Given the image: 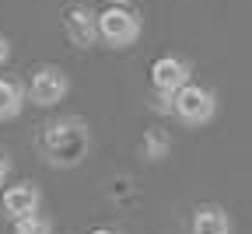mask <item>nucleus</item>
Instances as JSON below:
<instances>
[{"instance_id": "nucleus-13", "label": "nucleus", "mask_w": 252, "mask_h": 234, "mask_svg": "<svg viewBox=\"0 0 252 234\" xmlns=\"http://www.w3.org/2000/svg\"><path fill=\"white\" fill-rule=\"evenodd\" d=\"M7 175H11V157L0 150V189H4V182H7Z\"/></svg>"}, {"instance_id": "nucleus-14", "label": "nucleus", "mask_w": 252, "mask_h": 234, "mask_svg": "<svg viewBox=\"0 0 252 234\" xmlns=\"http://www.w3.org/2000/svg\"><path fill=\"white\" fill-rule=\"evenodd\" d=\"M7 59H11V39H7V35H0V66H4Z\"/></svg>"}, {"instance_id": "nucleus-7", "label": "nucleus", "mask_w": 252, "mask_h": 234, "mask_svg": "<svg viewBox=\"0 0 252 234\" xmlns=\"http://www.w3.org/2000/svg\"><path fill=\"white\" fill-rule=\"evenodd\" d=\"M42 210V189L35 182H18V185H7L4 189V217L7 220H18V217H28Z\"/></svg>"}, {"instance_id": "nucleus-11", "label": "nucleus", "mask_w": 252, "mask_h": 234, "mask_svg": "<svg viewBox=\"0 0 252 234\" xmlns=\"http://www.w3.org/2000/svg\"><path fill=\"white\" fill-rule=\"evenodd\" d=\"M11 231L14 234H53V220L42 210H35V213H28V217L11 220Z\"/></svg>"}, {"instance_id": "nucleus-3", "label": "nucleus", "mask_w": 252, "mask_h": 234, "mask_svg": "<svg viewBox=\"0 0 252 234\" xmlns=\"http://www.w3.org/2000/svg\"><path fill=\"white\" fill-rule=\"evenodd\" d=\"M94 25H98V39L109 49H130L140 39V14L123 4H109L102 14H94Z\"/></svg>"}, {"instance_id": "nucleus-5", "label": "nucleus", "mask_w": 252, "mask_h": 234, "mask_svg": "<svg viewBox=\"0 0 252 234\" xmlns=\"http://www.w3.org/2000/svg\"><path fill=\"white\" fill-rule=\"evenodd\" d=\"M186 81H193V66L182 56H158L151 63V91L158 94H175Z\"/></svg>"}, {"instance_id": "nucleus-6", "label": "nucleus", "mask_w": 252, "mask_h": 234, "mask_svg": "<svg viewBox=\"0 0 252 234\" xmlns=\"http://www.w3.org/2000/svg\"><path fill=\"white\" fill-rule=\"evenodd\" d=\"M63 31L77 49H91L98 42V25H94V11H88L84 4H74L63 11Z\"/></svg>"}, {"instance_id": "nucleus-9", "label": "nucleus", "mask_w": 252, "mask_h": 234, "mask_svg": "<svg viewBox=\"0 0 252 234\" xmlns=\"http://www.w3.org/2000/svg\"><path fill=\"white\" fill-rule=\"evenodd\" d=\"M28 98H25V84L18 77H0V122H11L25 112Z\"/></svg>"}, {"instance_id": "nucleus-15", "label": "nucleus", "mask_w": 252, "mask_h": 234, "mask_svg": "<svg viewBox=\"0 0 252 234\" xmlns=\"http://www.w3.org/2000/svg\"><path fill=\"white\" fill-rule=\"evenodd\" d=\"M88 234H119L116 227H94V231H88Z\"/></svg>"}, {"instance_id": "nucleus-4", "label": "nucleus", "mask_w": 252, "mask_h": 234, "mask_svg": "<svg viewBox=\"0 0 252 234\" xmlns=\"http://www.w3.org/2000/svg\"><path fill=\"white\" fill-rule=\"evenodd\" d=\"M67 94H70V77H67V70L56 66V63L35 66L32 77H28V84H25V98H28L32 105H39V109L60 105Z\"/></svg>"}, {"instance_id": "nucleus-10", "label": "nucleus", "mask_w": 252, "mask_h": 234, "mask_svg": "<svg viewBox=\"0 0 252 234\" xmlns=\"http://www.w3.org/2000/svg\"><path fill=\"white\" fill-rule=\"evenodd\" d=\"M140 154H144L151 164L165 161V157L172 154V137H168L165 129H147V133H144V140H140Z\"/></svg>"}, {"instance_id": "nucleus-8", "label": "nucleus", "mask_w": 252, "mask_h": 234, "mask_svg": "<svg viewBox=\"0 0 252 234\" xmlns=\"http://www.w3.org/2000/svg\"><path fill=\"white\" fill-rule=\"evenodd\" d=\"M235 220L220 203H200L189 220V234H231Z\"/></svg>"}, {"instance_id": "nucleus-1", "label": "nucleus", "mask_w": 252, "mask_h": 234, "mask_svg": "<svg viewBox=\"0 0 252 234\" xmlns=\"http://www.w3.org/2000/svg\"><path fill=\"white\" fill-rule=\"evenodd\" d=\"M91 150V129L81 116H56L39 126V154L49 168H77Z\"/></svg>"}, {"instance_id": "nucleus-2", "label": "nucleus", "mask_w": 252, "mask_h": 234, "mask_svg": "<svg viewBox=\"0 0 252 234\" xmlns=\"http://www.w3.org/2000/svg\"><path fill=\"white\" fill-rule=\"evenodd\" d=\"M172 116L182 122V126H207L214 116H217V94L203 84H193V81H186L175 94H172Z\"/></svg>"}, {"instance_id": "nucleus-12", "label": "nucleus", "mask_w": 252, "mask_h": 234, "mask_svg": "<svg viewBox=\"0 0 252 234\" xmlns=\"http://www.w3.org/2000/svg\"><path fill=\"white\" fill-rule=\"evenodd\" d=\"M151 109L154 112H161V116H172V94H151Z\"/></svg>"}, {"instance_id": "nucleus-16", "label": "nucleus", "mask_w": 252, "mask_h": 234, "mask_svg": "<svg viewBox=\"0 0 252 234\" xmlns=\"http://www.w3.org/2000/svg\"><path fill=\"white\" fill-rule=\"evenodd\" d=\"M112 4H123V7H130V4H133V0H112Z\"/></svg>"}]
</instances>
